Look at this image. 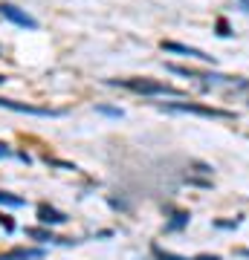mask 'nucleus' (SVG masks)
Masks as SVG:
<instances>
[{"mask_svg": "<svg viewBox=\"0 0 249 260\" xmlns=\"http://www.w3.org/2000/svg\"><path fill=\"white\" fill-rule=\"evenodd\" d=\"M110 87H125L130 93L136 95H151V99H157V95H168V99H180V90L171 87L165 81H154V78H110Z\"/></svg>", "mask_w": 249, "mask_h": 260, "instance_id": "nucleus-1", "label": "nucleus"}, {"mask_svg": "<svg viewBox=\"0 0 249 260\" xmlns=\"http://www.w3.org/2000/svg\"><path fill=\"white\" fill-rule=\"evenodd\" d=\"M162 110L168 113H191V116H203V119H220V121H232L235 113L232 110H220V107H206V104H191V102H165Z\"/></svg>", "mask_w": 249, "mask_h": 260, "instance_id": "nucleus-2", "label": "nucleus"}, {"mask_svg": "<svg viewBox=\"0 0 249 260\" xmlns=\"http://www.w3.org/2000/svg\"><path fill=\"white\" fill-rule=\"evenodd\" d=\"M168 73H177V75H185V78H194V81H203V84H238V78H229V75H220V73H200V70H188V67H177V64H165Z\"/></svg>", "mask_w": 249, "mask_h": 260, "instance_id": "nucleus-3", "label": "nucleus"}, {"mask_svg": "<svg viewBox=\"0 0 249 260\" xmlns=\"http://www.w3.org/2000/svg\"><path fill=\"white\" fill-rule=\"evenodd\" d=\"M159 47L165 49V52H174V55H183V58H197V61L214 64V58H212V55H206L203 49H197V47H185V44H180V41H162Z\"/></svg>", "mask_w": 249, "mask_h": 260, "instance_id": "nucleus-4", "label": "nucleus"}, {"mask_svg": "<svg viewBox=\"0 0 249 260\" xmlns=\"http://www.w3.org/2000/svg\"><path fill=\"white\" fill-rule=\"evenodd\" d=\"M0 18L12 20V23H18V26H23V29H38V20L32 18V15H26L23 9L12 6V3H0Z\"/></svg>", "mask_w": 249, "mask_h": 260, "instance_id": "nucleus-5", "label": "nucleus"}, {"mask_svg": "<svg viewBox=\"0 0 249 260\" xmlns=\"http://www.w3.org/2000/svg\"><path fill=\"white\" fill-rule=\"evenodd\" d=\"M0 107L15 110V113H29V116H61V113H64V110H46V107H35V104H20V102H12V99H0Z\"/></svg>", "mask_w": 249, "mask_h": 260, "instance_id": "nucleus-6", "label": "nucleus"}, {"mask_svg": "<svg viewBox=\"0 0 249 260\" xmlns=\"http://www.w3.org/2000/svg\"><path fill=\"white\" fill-rule=\"evenodd\" d=\"M38 223H41V225H64L67 223V214L58 211V208H52V205L41 203V205H38Z\"/></svg>", "mask_w": 249, "mask_h": 260, "instance_id": "nucleus-7", "label": "nucleus"}, {"mask_svg": "<svg viewBox=\"0 0 249 260\" xmlns=\"http://www.w3.org/2000/svg\"><path fill=\"white\" fill-rule=\"evenodd\" d=\"M44 257V249H26V246H18V249H9L0 254V260H35Z\"/></svg>", "mask_w": 249, "mask_h": 260, "instance_id": "nucleus-8", "label": "nucleus"}, {"mask_svg": "<svg viewBox=\"0 0 249 260\" xmlns=\"http://www.w3.org/2000/svg\"><path fill=\"white\" fill-rule=\"evenodd\" d=\"M26 237H32V240H38V243H64L61 237H56V234L46 232V229H26Z\"/></svg>", "mask_w": 249, "mask_h": 260, "instance_id": "nucleus-9", "label": "nucleus"}, {"mask_svg": "<svg viewBox=\"0 0 249 260\" xmlns=\"http://www.w3.org/2000/svg\"><path fill=\"white\" fill-rule=\"evenodd\" d=\"M0 205H6V208H20V205H23V197L9 194V191H0Z\"/></svg>", "mask_w": 249, "mask_h": 260, "instance_id": "nucleus-10", "label": "nucleus"}, {"mask_svg": "<svg viewBox=\"0 0 249 260\" xmlns=\"http://www.w3.org/2000/svg\"><path fill=\"white\" fill-rule=\"evenodd\" d=\"M151 254H154L157 260H191V257H183V254H174V251L159 249V246H151Z\"/></svg>", "mask_w": 249, "mask_h": 260, "instance_id": "nucleus-11", "label": "nucleus"}, {"mask_svg": "<svg viewBox=\"0 0 249 260\" xmlns=\"http://www.w3.org/2000/svg\"><path fill=\"white\" fill-rule=\"evenodd\" d=\"M188 220H191V214H188V211H180V214H174V220H171L165 229H168V232H177V229L188 225Z\"/></svg>", "mask_w": 249, "mask_h": 260, "instance_id": "nucleus-12", "label": "nucleus"}, {"mask_svg": "<svg viewBox=\"0 0 249 260\" xmlns=\"http://www.w3.org/2000/svg\"><path fill=\"white\" fill-rule=\"evenodd\" d=\"M96 113H102V116H110V119H122V116H125L119 107H107V104H96Z\"/></svg>", "mask_w": 249, "mask_h": 260, "instance_id": "nucleus-13", "label": "nucleus"}, {"mask_svg": "<svg viewBox=\"0 0 249 260\" xmlns=\"http://www.w3.org/2000/svg\"><path fill=\"white\" fill-rule=\"evenodd\" d=\"M46 162H49V165H56V168H61V171H78L73 162H64V159H49V156H46Z\"/></svg>", "mask_w": 249, "mask_h": 260, "instance_id": "nucleus-14", "label": "nucleus"}, {"mask_svg": "<svg viewBox=\"0 0 249 260\" xmlns=\"http://www.w3.org/2000/svg\"><path fill=\"white\" fill-rule=\"evenodd\" d=\"M217 35H220V38H229L232 35V29H229V23H226V18H217Z\"/></svg>", "mask_w": 249, "mask_h": 260, "instance_id": "nucleus-15", "label": "nucleus"}, {"mask_svg": "<svg viewBox=\"0 0 249 260\" xmlns=\"http://www.w3.org/2000/svg\"><path fill=\"white\" fill-rule=\"evenodd\" d=\"M0 229L6 234H12L15 232V223H12V217H6V214H0Z\"/></svg>", "mask_w": 249, "mask_h": 260, "instance_id": "nucleus-16", "label": "nucleus"}, {"mask_svg": "<svg viewBox=\"0 0 249 260\" xmlns=\"http://www.w3.org/2000/svg\"><path fill=\"white\" fill-rule=\"evenodd\" d=\"M6 156H12V148L6 142H0V159H6Z\"/></svg>", "mask_w": 249, "mask_h": 260, "instance_id": "nucleus-17", "label": "nucleus"}, {"mask_svg": "<svg viewBox=\"0 0 249 260\" xmlns=\"http://www.w3.org/2000/svg\"><path fill=\"white\" fill-rule=\"evenodd\" d=\"M191 260H220L217 254H200V257H191Z\"/></svg>", "mask_w": 249, "mask_h": 260, "instance_id": "nucleus-18", "label": "nucleus"}, {"mask_svg": "<svg viewBox=\"0 0 249 260\" xmlns=\"http://www.w3.org/2000/svg\"><path fill=\"white\" fill-rule=\"evenodd\" d=\"M238 6H240L243 12H249V0H238Z\"/></svg>", "mask_w": 249, "mask_h": 260, "instance_id": "nucleus-19", "label": "nucleus"}, {"mask_svg": "<svg viewBox=\"0 0 249 260\" xmlns=\"http://www.w3.org/2000/svg\"><path fill=\"white\" fill-rule=\"evenodd\" d=\"M3 81H6V75H0V84H3Z\"/></svg>", "mask_w": 249, "mask_h": 260, "instance_id": "nucleus-20", "label": "nucleus"}, {"mask_svg": "<svg viewBox=\"0 0 249 260\" xmlns=\"http://www.w3.org/2000/svg\"><path fill=\"white\" fill-rule=\"evenodd\" d=\"M0 58H3V55H0Z\"/></svg>", "mask_w": 249, "mask_h": 260, "instance_id": "nucleus-21", "label": "nucleus"}]
</instances>
